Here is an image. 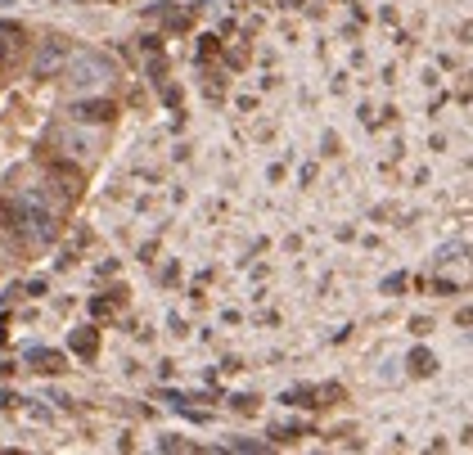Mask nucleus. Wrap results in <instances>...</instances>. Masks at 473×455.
Returning <instances> with one entry per match:
<instances>
[{
    "instance_id": "nucleus-1",
    "label": "nucleus",
    "mask_w": 473,
    "mask_h": 455,
    "mask_svg": "<svg viewBox=\"0 0 473 455\" xmlns=\"http://www.w3.org/2000/svg\"><path fill=\"white\" fill-rule=\"evenodd\" d=\"M23 45V32L18 27H0V59H14Z\"/></svg>"
}]
</instances>
